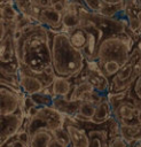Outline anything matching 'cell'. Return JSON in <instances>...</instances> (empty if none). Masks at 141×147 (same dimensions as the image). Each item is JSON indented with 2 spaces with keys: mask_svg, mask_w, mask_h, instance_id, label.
Listing matches in <instances>:
<instances>
[{
  "mask_svg": "<svg viewBox=\"0 0 141 147\" xmlns=\"http://www.w3.org/2000/svg\"><path fill=\"white\" fill-rule=\"evenodd\" d=\"M19 69L41 77L52 65V31L41 23H28L13 30Z\"/></svg>",
  "mask_w": 141,
  "mask_h": 147,
  "instance_id": "cell-1",
  "label": "cell"
},
{
  "mask_svg": "<svg viewBox=\"0 0 141 147\" xmlns=\"http://www.w3.org/2000/svg\"><path fill=\"white\" fill-rule=\"evenodd\" d=\"M52 65L55 75L78 79L87 67L85 54L76 48L66 31H56L52 33Z\"/></svg>",
  "mask_w": 141,
  "mask_h": 147,
  "instance_id": "cell-2",
  "label": "cell"
},
{
  "mask_svg": "<svg viewBox=\"0 0 141 147\" xmlns=\"http://www.w3.org/2000/svg\"><path fill=\"white\" fill-rule=\"evenodd\" d=\"M131 44L128 38L123 36H109L100 42L94 61L97 65L105 62H117L122 67L125 65L132 55Z\"/></svg>",
  "mask_w": 141,
  "mask_h": 147,
  "instance_id": "cell-3",
  "label": "cell"
},
{
  "mask_svg": "<svg viewBox=\"0 0 141 147\" xmlns=\"http://www.w3.org/2000/svg\"><path fill=\"white\" fill-rule=\"evenodd\" d=\"M66 116L60 113L57 109L52 107H40L38 114L32 119H26L25 127L29 133L38 130V129H48L50 131L57 130L64 126Z\"/></svg>",
  "mask_w": 141,
  "mask_h": 147,
  "instance_id": "cell-4",
  "label": "cell"
},
{
  "mask_svg": "<svg viewBox=\"0 0 141 147\" xmlns=\"http://www.w3.org/2000/svg\"><path fill=\"white\" fill-rule=\"evenodd\" d=\"M87 130L89 138V147H109L111 138L120 134L119 127L113 130L117 121L112 117L108 123L97 125L91 122H81Z\"/></svg>",
  "mask_w": 141,
  "mask_h": 147,
  "instance_id": "cell-5",
  "label": "cell"
},
{
  "mask_svg": "<svg viewBox=\"0 0 141 147\" xmlns=\"http://www.w3.org/2000/svg\"><path fill=\"white\" fill-rule=\"evenodd\" d=\"M25 94L21 90L13 88L5 84L0 85V116L24 113ZM25 114V113H24Z\"/></svg>",
  "mask_w": 141,
  "mask_h": 147,
  "instance_id": "cell-6",
  "label": "cell"
},
{
  "mask_svg": "<svg viewBox=\"0 0 141 147\" xmlns=\"http://www.w3.org/2000/svg\"><path fill=\"white\" fill-rule=\"evenodd\" d=\"M84 74L85 75L84 76L81 75L78 78V80L86 79V80H88L93 85L94 90L97 93H100L102 95H108L109 94V91H110V79L101 71V69L99 68L96 62H95V65H93L91 61H87V67H86Z\"/></svg>",
  "mask_w": 141,
  "mask_h": 147,
  "instance_id": "cell-7",
  "label": "cell"
},
{
  "mask_svg": "<svg viewBox=\"0 0 141 147\" xmlns=\"http://www.w3.org/2000/svg\"><path fill=\"white\" fill-rule=\"evenodd\" d=\"M0 117H1V121H0V124H1V134H0L1 141H0V144L3 145L6 141H8L10 138L15 137L21 131V129L25 125L26 117H25V114L22 113V111L13 114V115L0 116Z\"/></svg>",
  "mask_w": 141,
  "mask_h": 147,
  "instance_id": "cell-8",
  "label": "cell"
},
{
  "mask_svg": "<svg viewBox=\"0 0 141 147\" xmlns=\"http://www.w3.org/2000/svg\"><path fill=\"white\" fill-rule=\"evenodd\" d=\"M64 127L70 138L69 147H89V138L86 127L80 121L72 117H66Z\"/></svg>",
  "mask_w": 141,
  "mask_h": 147,
  "instance_id": "cell-9",
  "label": "cell"
},
{
  "mask_svg": "<svg viewBox=\"0 0 141 147\" xmlns=\"http://www.w3.org/2000/svg\"><path fill=\"white\" fill-rule=\"evenodd\" d=\"M58 1L62 0H14V3L19 13L37 21L41 9L52 7Z\"/></svg>",
  "mask_w": 141,
  "mask_h": 147,
  "instance_id": "cell-10",
  "label": "cell"
},
{
  "mask_svg": "<svg viewBox=\"0 0 141 147\" xmlns=\"http://www.w3.org/2000/svg\"><path fill=\"white\" fill-rule=\"evenodd\" d=\"M18 77H19V86L22 92L25 95H32L39 92H42L46 90V85L42 82V79L39 76H34L31 74H28L23 70L19 69L18 71Z\"/></svg>",
  "mask_w": 141,
  "mask_h": 147,
  "instance_id": "cell-11",
  "label": "cell"
},
{
  "mask_svg": "<svg viewBox=\"0 0 141 147\" xmlns=\"http://www.w3.org/2000/svg\"><path fill=\"white\" fill-rule=\"evenodd\" d=\"M76 84H77L76 79L56 76L52 85L47 90L54 98H69Z\"/></svg>",
  "mask_w": 141,
  "mask_h": 147,
  "instance_id": "cell-12",
  "label": "cell"
},
{
  "mask_svg": "<svg viewBox=\"0 0 141 147\" xmlns=\"http://www.w3.org/2000/svg\"><path fill=\"white\" fill-rule=\"evenodd\" d=\"M62 18L63 14L55 10L53 7H48L40 10L37 22L47 26L49 30H57L62 28Z\"/></svg>",
  "mask_w": 141,
  "mask_h": 147,
  "instance_id": "cell-13",
  "label": "cell"
},
{
  "mask_svg": "<svg viewBox=\"0 0 141 147\" xmlns=\"http://www.w3.org/2000/svg\"><path fill=\"white\" fill-rule=\"evenodd\" d=\"M113 117V109H112V105L109 101L108 96H105L104 99H102L97 105H96V109H95V114L93 116V118L89 121L93 124H104L108 123L111 118Z\"/></svg>",
  "mask_w": 141,
  "mask_h": 147,
  "instance_id": "cell-14",
  "label": "cell"
},
{
  "mask_svg": "<svg viewBox=\"0 0 141 147\" xmlns=\"http://www.w3.org/2000/svg\"><path fill=\"white\" fill-rule=\"evenodd\" d=\"M80 101H73L68 98H54L53 107L66 117H75L78 114Z\"/></svg>",
  "mask_w": 141,
  "mask_h": 147,
  "instance_id": "cell-15",
  "label": "cell"
},
{
  "mask_svg": "<svg viewBox=\"0 0 141 147\" xmlns=\"http://www.w3.org/2000/svg\"><path fill=\"white\" fill-rule=\"evenodd\" d=\"M69 34V39L71 41V44L80 49L83 53L85 52V49L87 48L88 45V40H89V36H88V31L84 25H80L76 29H72L70 31H68Z\"/></svg>",
  "mask_w": 141,
  "mask_h": 147,
  "instance_id": "cell-16",
  "label": "cell"
},
{
  "mask_svg": "<svg viewBox=\"0 0 141 147\" xmlns=\"http://www.w3.org/2000/svg\"><path fill=\"white\" fill-rule=\"evenodd\" d=\"M54 138L53 133L48 129H38L30 133L29 147H49V142Z\"/></svg>",
  "mask_w": 141,
  "mask_h": 147,
  "instance_id": "cell-17",
  "label": "cell"
},
{
  "mask_svg": "<svg viewBox=\"0 0 141 147\" xmlns=\"http://www.w3.org/2000/svg\"><path fill=\"white\" fill-rule=\"evenodd\" d=\"M81 25V18L77 11L71 5L66 7L65 11L63 13V18H62V28L68 32L72 29H76ZM62 30V31H64Z\"/></svg>",
  "mask_w": 141,
  "mask_h": 147,
  "instance_id": "cell-18",
  "label": "cell"
},
{
  "mask_svg": "<svg viewBox=\"0 0 141 147\" xmlns=\"http://www.w3.org/2000/svg\"><path fill=\"white\" fill-rule=\"evenodd\" d=\"M92 91H95L93 85L86 80V79H80L77 82V84L75 85L73 87V91L71 92V94L69 95L68 99L70 100H73V101H81L83 98L88 93V92H92Z\"/></svg>",
  "mask_w": 141,
  "mask_h": 147,
  "instance_id": "cell-19",
  "label": "cell"
},
{
  "mask_svg": "<svg viewBox=\"0 0 141 147\" xmlns=\"http://www.w3.org/2000/svg\"><path fill=\"white\" fill-rule=\"evenodd\" d=\"M95 109H96V103L91 101H80L78 114L72 118L80 122H89L95 114Z\"/></svg>",
  "mask_w": 141,
  "mask_h": 147,
  "instance_id": "cell-20",
  "label": "cell"
},
{
  "mask_svg": "<svg viewBox=\"0 0 141 147\" xmlns=\"http://www.w3.org/2000/svg\"><path fill=\"white\" fill-rule=\"evenodd\" d=\"M31 98V100L34 102L36 106L38 107H52L53 106V101H54V96L49 93V91L46 88L42 92L29 95Z\"/></svg>",
  "mask_w": 141,
  "mask_h": 147,
  "instance_id": "cell-21",
  "label": "cell"
},
{
  "mask_svg": "<svg viewBox=\"0 0 141 147\" xmlns=\"http://www.w3.org/2000/svg\"><path fill=\"white\" fill-rule=\"evenodd\" d=\"M18 10L11 3H2L1 7V20L5 22H11L16 18Z\"/></svg>",
  "mask_w": 141,
  "mask_h": 147,
  "instance_id": "cell-22",
  "label": "cell"
},
{
  "mask_svg": "<svg viewBox=\"0 0 141 147\" xmlns=\"http://www.w3.org/2000/svg\"><path fill=\"white\" fill-rule=\"evenodd\" d=\"M128 95L141 103V74L133 80L128 90Z\"/></svg>",
  "mask_w": 141,
  "mask_h": 147,
  "instance_id": "cell-23",
  "label": "cell"
},
{
  "mask_svg": "<svg viewBox=\"0 0 141 147\" xmlns=\"http://www.w3.org/2000/svg\"><path fill=\"white\" fill-rule=\"evenodd\" d=\"M53 136L55 139H57L58 141H61L62 144H64L65 146H70V138H69V134H68V131L65 130V127H60L57 130H54L52 131Z\"/></svg>",
  "mask_w": 141,
  "mask_h": 147,
  "instance_id": "cell-24",
  "label": "cell"
},
{
  "mask_svg": "<svg viewBox=\"0 0 141 147\" xmlns=\"http://www.w3.org/2000/svg\"><path fill=\"white\" fill-rule=\"evenodd\" d=\"M83 1H84L85 6L91 11H94V13H101L105 6L102 0H83Z\"/></svg>",
  "mask_w": 141,
  "mask_h": 147,
  "instance_id": "cell-25",
  "label": "cell"
},
{
  "mask_svg": "<svg viewBox=\"0 0 141 147\" xmlns=\"http://www.w3.org/2000/svg\"><path fill=\"white\" fill-rule=\"evenodd\" d=\"M109 147H134V146H131L120 134H118V136H115L113 138H111Z\"/></svg>",
  "mask_w": 141,
  "mask_h": 147,
  "instance_id": "cell-26",
  "label": "cell"
},
{
  "mask_svg": "<svg viewBox=\"0 0 141 147\" xmlns=\"http://www.w3.org/2000/svg\"><path fill=\"white\" fill-rule=\"evenodd\" d=\"M128 28L133 33H140V22L136 15H128Z\"/></svg>",
  "mask_w": 141,
  "mask_h": 147,
  "instance_id": "cell-27",
  "label": "cell"
},
{
  "mask_svg": "<svg viewBox=\"0 0 141 147\" xmlns=\"http://www.w3.org/2000/svg\"><path fill=\"white\" fill-rule=\"evenodd\" d=\"M1 147H29L28 144H25L24 141L19 140L16 136L10 138L8 141H6L3 145H1Z\"/></svg>",
  "mask_w": 141,
  "mask_h": 147,
  "instance_id": "cell-28",
  "label": "cell"
},
{
  "mask_svg": "<svg viewBox=\"0 0 141 147\" xmlns=\"http://www.w3.org/2000/svg\"><path fill=\"white\" fill-rule=\"evenodd\" d=\"M105 6H118L124 2V0H102Z\"/></svg>",
  "mask_w": 141,
  "mask_h": 147,
  "instance_id": "cell-29",
  "label": "cell"
},
{
  "mask_svg": "<svg viewBox=\"0 0 141 147\" xmlns=\"http://www.w3.org/2000/svg\"><path fill=\"white\" fill-rule=\"evenodd\" d=\"M49 147H68V146H65L64 144H62V142H61V141H58L57 139L53 138V139H52V141L49 142Z\"/></svg>",
  "mask_w": 141,
  "mask_h": 147,
  "instance_id": "cell-30",
  "label": "cell"
},
{
  "mask_svg": "<svg viewBox=\"0 0 141 147\" xmlns=\"http://www.w3.org/2000/svg\"><path fill=\"white\" fill-rule=\"evenodd\" d=\"M136 47H138L136 49H138V51H139V53L141 54V36H140V38L138 39V44H136Z\"/></svg>",
  "mask_w": 141,
  "mask_h": 147,
  "instance_id": "cell-31",
  "label": "cell"
},
{
  "mask_svg": "<svg viewBox=\"0 0 141 147\" xmlns=\"http://www.w3.org/2000/svg\"><path fill=\"white\" fill-rule=\"evenodd\" d=\"M136 16H138L139 22H140V33H141V10H139V11L136 13Z\"/></svg>",
  "mask_w": 141,
  "mask_h": 147,
  "instance_id": "cell-32",
  "label": "cell"
},
{
  "mask_svg": "<svg viewBox=\"0 0 141 147\" xmlns=\"http://www.w3.org/2000/svg\"><path fill=\"white\" fill-rule=\"evenodd\" d=\"M135 147H141V140H139V141L135 144Z\"/></svg>",
  "mask_w": 141,
  "mask_h": 147,
  "instance_id": "cell-33",
  "label": "cell"
},
{
  "mask_svg": "<svg viewBox=\"0 0 141 147\" xmlns=\"http://www.w3.org/2000/svg\"><path fill=\"white\" fill-rule=\"evenodd\" d=\"M138 3H139V6H140V8H141V0H138Z\"/></svg>",
  "mask_w": 141,
  "mask_h": 147,
  "instance_id": "cell-34",
  "label": "cell"
}]
</instances>
